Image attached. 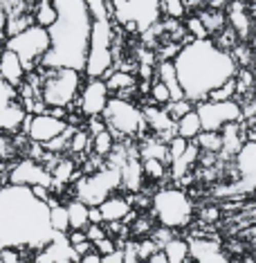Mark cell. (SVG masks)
Wrapping results in <instances>:
<instances>
[{"mask_svg":"<svg viewBox=\"0 0 256 263\" xmlns=\"http://www.w3.org/2000/svg\"><path fill=\"white\" fill-rule=\"evenodd\" d=\"M54 236L47 202L38 200L27 187H0V245L27 248L38 254Z\"/></svg>","mask_w":256,"mask_h":263,"instance_id":"1","label":"cell"},{"mask_svg":"<svg viewBox=\"0 0 256 263\" xmlns=\"http://www.w3.org/2000/svg\"><path fill=\"white\" fill-rule=\"evenodd\" d=\"M56 7V21L47 29L50 50L41 61V70H76L83 72L90 47L92 16L83 0H52Z\"/></svg>","mask_w":256,"mask_h":263,"instance_id":"2","label":"cell"},{"mask_svg":"<svg viewBox=\"0 0 256 263\" xmlns=\"http://www.w3.org/2000/svg\"><path fill=\"white\" fill-rule=\"evenodd\" d=\"M173 63L184 99H189L191 104L207 101V95L234 79L238 72V65L231 54L216 47L211 39L184 45Z\"/></svg>","mask_w":256,"mask_h":263,"instance_id":"3","label":"cell"},{"mask_svg":"<svg viewBox=\"0 0 256 263\" xmlns=\"http://www.w3.org/2000/svg\"><path fill=\"white\" fill-rule=\"evenodd\" d=\"M41 101L45 108H72V104L79 99V92L83 88V72L76 70H41Z\"/></svg>","mask_w":256,"mask_h":263,"instance_id":"4","label":"cell"},{"mask_svg":"<svg viewBox=\"0 0 256 263\" xmlns=\"http://www.w3.org/2000/svg\"><path fill=\"white\" fill-rule=\"evenodd\" d=\"M101 119L106 122V128L112 133L115 142L142 140L144 135H148V126L144 122V115H142V108L135 101L110 97Z\"/></svg>","mask_w":256,"mask_h":263,"instance_id":"5","label":"cell"},{"mask_svg":"<svg viewBox=\"0 0 256 263\" xmlns=\"http://www.w3.org/2000/svg\"><path fill=\"white\" fill-rule=\"evenodd\" d=\"M153 218L162 227L175 230L187 227L193 220V200L180 187H162L151 196Z\"/></svg>","mask_w":256,"mask_h":263,"instance_id":"6","label":"cell"},{"mask_svg":"<svg viewBox=\"0 0 256 263\" xmlns=\"http://www.w3.org/2000/svg\"><path fill=\"white\" fill-rule=\"evenodd\" d=\"M110 21L124 32L142 34L162 18L160 0H108Z\"/></svg>","mask_w":256,"mask_h":263,"instance_id":"7","label":"cell"},{"mask_svg":"<svg viewBox=\"0 0 256 263\" xmlns=\"http://www.w3.org/2000/svg\"><path fill=\"white\" fill-rule=\"evenodd\" d=\"M117 189H122V173L115 166L106 164L104 169L90 176H81L72 184V198L86 202L88 207H99L106 198H110Z\"/></svg>","mask_w":256,"mask_h":263,"instance_id":"8","label":"cell"},{"mask_svg":"<svg viewBox=\"0 0 256 263\" xmlns=\"http://www.w3.org/2000/svg\"><path fill=\"white\" fill-rule=\"evenodd\" d=\"M5 47L11 50L16 57L21 59V63H23V68H25L27 74L36 72V70L41 68L43 57L47 54V50H50V34H47L45 27L32 25L29 29H25V32L7 39Z\"/></svg>","mask_w":256,"mask_h":263,"instance_id":"9","label":"cell"},{"mask_svg":"<svg viewBox=\"0 0 256 263\" xmlns=\"http://www.w3.org/2000/svg\"><path fill=\"white\" fill-rule=\"evenodd\" d=\"M29 115L25 112V106L21 101L18 88L9 86L0 77V133L3 135H18V130L25 126V119Z\"/></svg>","mask_w":256,"mask_h":263,"instance_id":"10","label":"cell"},{"mask_svg":"<svg viewBox=\"0 0 256 263\" xmlns=\"http://www.w3.org/2000/svg\"><path fill=\"white\" fill-rule=\"evenodd\" d=\"M7 184H18V187H45L50 191H54V180L52 173L45 169V164L36 162L32 158H23L18 160L7 173Z\"/></svg>","mask_w":256,"mask_h":263,"instance_id":"11","label":"cell"},{"mask_svg":"<svg viewBox=\"0 0 256 263\" xmlns=\"http://www.w3.org/2000/svg\"><path fill=\"white\" fill-rule=\"evenodd\" d=\"M70 124L65 119H58L50 112H41V115H29L25 119V135L32 144H41L47 146L50 142H54L56 137H61L65 130H68Z\"/></svg>","mask_w":256,"mask_h":263,"instance_id":"12","label":"cell"},{"mask_svg":"<svg viewBox=\"0 0 256 263\" xmlns=\"http://www.w3.org/2000/svg\"><path fill=\"white\" fill-rule=\"evenodd\" d=\"M195 112L200 117L202 130H213V133H218L225 124L241 122V104L236 99L223 101V104L202 101V104H195Z\"/></svg>","mask_w":256,"mask_h":263,"instance_id":"13","label":"cell"},{"mask_svg":"<svg viewBox=\"0 0 256 263\" xmlns=\"http://www.w3.org/2000/svg\"><path fill=\"white\" fill-rule=\"evenodd\" d=\"M110 101V92L106 88L104 79H88L83 83L79 99H76V106H79V115L86 119L92 117H101Z\"/></svg>","mask_w":256,"mask_h":263,"instance_id":"14","label":"cell"},{"mask_svg":"<svg viewBox=\"0 0 256 263\" xmlns=\"http://www.w3.org/2000/svg\"><path fill=\"white\" fill-rule=\"evenodd\" d=\"M140 108H142V115H144V122H146L148 130H153V135H155L160 142L169 144V142L178 135L175 133V122L166 115L164 108H160V106H155V104H144V106H140Z\"/></svg>","mask_w":256,"mask_h":263,"instance_id":"15","label":"cell"},{"mask_svg":"<svg viewBox=\"0 0 256 263\" xmlns=\"http://www.w3.org/2000/svg\"><path fill=\"white\" fill-rule=\"evenodd\" d=\"M234 166L238 173V189L252 191L256 189V144H245L241 153L234 158Z\"/></svg>","mask_w":256,"mask_h":263,"instance_id":"16","label":"cell"},{"mask_svg":"<svg viewBox=\"0 0 256 263\" xmlns=\"http://www.w3.org/2000/svg\"><path fill=\"white\" fill-rule=\"evenodd\" d=\"M0 77L14 88H21L23 83H25V77H27L21 59L11 50H7V47L0 52Z\"/></svg>","mask_w":256,"mask_h":263,"instance_id":"17","label":"cell"},{"mask_svg":"<svg viewBox=\"0 0 256 263\" xmlns=\"http://www.w3.org/2000/svg\"><path fill=\"white\" fill-rule=\"evenodd\" d=\"M99 212H101L104 223H122V220L126 218L130 212H133V207H130V202H128L126 196L112 194L110 198H106L99 205Z\"/></svg>","mask_w":256,"mask_h":263,"instance_id":"18","label":"cell"},{"mask_svg":"<svg viewBox=\"0 0 256 263\" xmlns=\"http://www.w3.org/2000/svg\"><path fill=\"white\" fill-rule=\"evenodd\" d=\"M137 155L140 160H160L166 166H171V158H169V146L164 142H160L155 135H144L137 142Z\"/></svg>","mask_w":256,"mask_h":263,"instance_id":"19","label":"cell"},{"mask_svg":"<svg viewBox=\"0 0 256 263\" xmlns=\"http://www.w3.org/2000/svg\"><path fill=\"white\" fill-rule=\"evenodd\" d=\"M189 248H191V259H195V263H227L216 241L198 238V241H189Z\"/></svg>","mask_w":256,"mask_h":263,"instance_id":"20","label":"cell"},{"mask_svg":"<svg viewBox=\"0 0 256 263\" xmlns=\"http://www.w3.org/2000/svg\"><path fill=\"white\" fill-rule=\"evenodd\" d=\"M122 173V189L133 191V194H140L142 187H144V171H142V160L140 158H130L126 164L119 169Z\"/></svg>","mask_w":256,"mask_h":263,"instance_id":"21","label":"cell"},{"mask_svg":"<svg viewBox=\"0 0 256 263\" xmlns=\"http://www.w3.org/2000/svg\"><path fill=\"white\" fill-rule=\"evenodd\" d=\"M155 79L162 81L171 92V101L184 99V92L180 88V81H178V72H175V63L173 61H157L155 65Z\"/></svg>","mask_w":256,"mask_h":263,"instance_id":"22","label":"cell"},{"mask_svg":"<svg viewBox=\"0 0 256 263\" xmlns=\"http://www.w3.org/2000/svg\"><path fill=\"white\" fill-rule=\"evenodd\" d=\"M47 209H50V225L52 232L58 236H65L70 232V218H68V209H65V202H58L56 198L47 200Z\"/></svg>","mask_w":256,"mask_h":263,"instance_id":"23","label":"cell"},{"mask_svg":"<svg viewBox=\"0 0 256 263\" xmlns=\"http://www.w3.org/2000/svg\"><path fill=\"white\" fill-rule=\"evenodd\" d=\"M65 209H68L70 230L86 232V227L90 225V218H88V212H90V207H88L86 202L76 200V198H70L68 202H65Z\"/></svg>","mask_w":256,"mask_h":263,"instance_id":"24","label":"cell"},{"mask_svg":"<svg viewBox=\"0 0 256 263\" xmlns=\"http://www.w3.org/2000/svg\"><path fill=\"white\" fill-rule=\"evenodd\" d=\"M162 254L166 256L169 263H191V248H189V241H184L180 236H173L169 243L162 248Z\"/></svg>","mask_w":256,"mask_h":263,"instance_id":"25","label":"cell"},{"mask_svg":"<svg viewBox=\"0 0 256 263\" xmlns=\"http://www.w3.org/2000/svg\"><path fill=\"white\" fill-rule=\"evenodd\" d=\"M195 16H198L200 23L205 25L207 34H209V39L218 36V34L223 32L225 27H227V16H225L223 9H205V11H198Z\"/></svg>","mask_w":256,"mask_h":263,"instance_id":"26","label":"cell"},{"mask_svg":"<svg viewBox=\"0 0 256 263\" xmlns=\"http://www.w3.org/2000/svg\"><path fill=\"white\" fill-rule=\"evenodd\" d=\"M175 133H178V137H184L187 142H193L195 137L202 133V124H200V117H198V112H195V108L191 112H187V115L175 124Z\"/></svg>","mask_w":256,"mask_h":263,"instance_id":"27","label":"cell"},{"mask_svg":"<svg viewBox=\"0 0 256 263\" xmlns=\"http://www.w3.org/2000/svg\"><path fill=\"white\" fill-rule=\"evenodd\" d=\"M32 16H34V23L38 27H45L50 29L56 21V7L52 0H36V7L32 9Z\"/></svg>","mask_w":256,"mask_h":263,"instance_id":"28","label":"cell"},{"mask_svg":"<svg viewBox=\"0 0 256 263\" xmlns=\"http://www.w3.org/2000/svg\"><path fill=\"white\" fill-rule=\"evenodd\" d=\"M193 144L198 146L200 153L220 155V151H223V137H220V133H213V130H202L193 140Z\"/></svg>","mask_w":256,"mask_h":263,"instance_id":"29","label":"cell"},{"mask_svg":"<svg viewBox=\"0 0 256 263\" xmlns=\"http://www.w3.org/2000/svg\"><path fill=\"white\" fill-rule=\"evenodd\" d=\"M36 252L16 245H0V263H32Z\"/></svg>","mask_w":256,"mask_h":263,"instance_id":"30","label":"cell"},{"mask_svg":"<svg viewBox=\"0 0 256 263\" xmlns=\"http://www.w3.org/2000/svg\"><path fill=\"white\" fill-rule=\"evenodd\" d=\"M112 146H115V137H112V133L108 128L101 130V133L92 135V142H90V153L97 155V158L106 160L112 151Z\"/></svg>","mask_w":256,"mask_h":263,"instance_id":"31","label":"cell"},{"mask_svg":"<svg viewBox=\"0 0 256 263\" xmlns=\"http://www.w3.org/2000/svg\"><path fill=\"white\" fill-rule=\"evenodd\" d=\"M32 25H36L34 23V16L32 14H18V16H7V23H5V36L11 39L16 36V34L25 32V29H29Z\"/></svg>","mask_w":256,"mask_h":263,"instance_id":"32","label":"cell"},{"mask_svg":"<svg viewBox=\"0 0 256 263\" xmlns=\"http://www.w3.org/2000/svg\"><path fill=\"white\" fill-rule=\"evenodd\" d=\"M229 54H231V59H234V63L238 65V68L252 70V65H256V54H254L252 47H249V43H238Z\"/></svg>","mask_w":256,"mask_h":263,"instance_id":"33","label":"cell"},{"mask_svg":"<svg viewBox=\"0 0 256 263\" xmlns=\"http://www.w3.org/2000/svg\"><path fill=\"white\" fill-rule=\"evenodd\" d=\"M90 142H92V137H90V133H88L86 128H76L72 133V137H70L68 151L72 155H83V153L90 151Z\"/></svg>","mask_w":256,"mask_h":263,"instance_id":"34","label":"cell"},{"mask_svg":"<svg viewBox=\"0 0 256 263\" xmlns=\"http://www.w3.org/2000/svg\"><path fill=\"white\" fill-rule=\"evenodd\" d=\"M142 171H144V178L146 180H164L166 173H169V166L160 160H142Z\"/></svg>","mask_w":256,"mask_h":263,"instance_id":"35","label":"cell"},{"mask_svg":"<svg viewBox=\"0 0 256 263\" xmlns=\"http://www.w3.org/2000/svg\"><path fill=\"white\" fill-rule=\"evenodd\" d=\"M236 99V81L229 79L227 83H223L220 88H216V90H211L209 95H207V101H211V104H223V101H231Z\"/></svg>","mask_w":256,"mask_h":263,"instance_id":"36","label":"cell"},{"mask_svg":"<svg viewBox=\"0 0 256 263\" xmlns=\"http://www.w3.org/2000/svg\"><path fill=\"white\" fill-rule=\"evenodd\" d=\"M195 108V104H191L189 99H178V101H169V104L164 106V110H166V115H169L173 122L178 124L180 119L187 115V112H191Z\"/></svg>","mask_w":256,"mask_h":263,"instance_id":"37","label":"cell"},{"mask_svg":"<svg viewBox=\"0 0 256 263\" xmlns=\"http://www.w3.org/2000/svg\"><path fill=\"white\" fill-rule=\"evenodd\" d=\"M160 14L164 18H173L180 21L184 14H187V7H184L182 0H160Z\"/></svg>","mask_w":256,"mask_h":263,"instance_id":"38","label":"cell"},{"mask_svg":"<svg viewBox=\"0 0 256 263\" xmlns=\"http://www.w3.org/2000/svg\"><path fill=\"white\" fill-rule=\"evenodd\" d=\"M128 230H130V241H133V238L151 236V232L155 230V225H153V218L151 216H137V218H135V223L130 225Z\"/></svg>","mask_w":256,"mask_h":263,"instance_id":"39","label":"cell"},{"mask_svg":"<svg viewBox=\"0 0 256 263\" xmlns=\"http://www.w3.org/2000/svg\"><path fill=\"white\" fill-rule=\"evenodd\" d=\"M135 252H137V259L142 263H146L153 254L160 252V248H157V243L153 241L151 236H144V238H137V241H135Z\"/></svg>","mask_w":256,"mask_h":263,"instance_id":"40","label":"cell"},{"mask_svg":"<svg viewBox=\"0 0 256 263\" xmlns=\"http://www.w3.org/2000/svg\"><path fill=\"white\" fill-rule=\"evenodd\" d=\"M148 97H151V101H153L155 106H160V108H164V106L171 101V92H169V88H166L162 81L153 79V83H151V92H148Z\"/></svg>","mask_w":256,"mask_h":263,"instance_id":"41","label":"cell"},{"mask_svg":"<svg viewBox=\"0 0 256 263\" xmlns=\"http://www.w3.org/2000/svg\"><path fill=\"white\" fill-rule=\"evenodd\" d=\"M184 27H187V34L191 36V41H207V39H209V34H207V29L200 23L198 16H189L187 25H184Z\"/></svg>","mask_w":256,"mask_h":263,"instance_id":"42","label":"cell"},{"mask_svg":"<svg viewBox=\"0 0 256 263\" xmlns=\"http://www.w3.org/2000/svg\"><path fill=\"white\" fill-rule=\"evenodd\" d=\"M166 146H169V158H171V164H173L175 160L180 158V155H182L184 151H187L189 142L184 140V137H178V135H175L173 140H171V142H169V144H166Z\"/></svg>","mask_w":256,"mask_h":263,"instance_id":"43","label":"cell"},{"mask_svg":"<svg viewBox=\"0 0 256 263\" xmlns=\"http://www.w3.org/2000/svg\"><path fill=\"white\" fill-rule=\"evenodd\" d=\"M173 236H175V234H173V230H169V227H162V225H155V230L151 232V238L157 243V248H160V250H162L164 245L169 243Z\"/></svg>","mask_w":256,"mask_h":263,"instance_id":"44","label":"cell"},{"mask_svg":"<svg viewBox=\"0 0 256 263\" xmlns=\"http://www.w3.org/2000/svg\"><path fill=\"white\" fill-rule=\"evenodd\" d=\"M94 248V252H99L101 256H106V254H110V252H115V250L119 248L115 238H110V236H106V238H101V241H97L92 245Z\"/></svg>","mask_w":256,"mask_h":263,"instance_id":"45","label":"cell"},{"mask_svg":"<svg viewBox=\"0 0 256 263\" xmlns=\"http://www.w3.org/2000/svg\"><path fill=\"white\" fill-rule=\"evenodd\" d=\"M106 236H108V234H106V227L104 225H88L86 227V238L92 245L97 241H101V238H106Z\"/></svg>","mask_w":256,"mask_h":263,"instance_id":"46","label":"cell"},{"mask_svg":"<svg viewBox=\"0 0 256 263\" xmlns=\"http://www.w3.org/2000/svg\"><path fill=\"white\" fill-rule=\"evenodd\" d=\"M88 133H90V137L92 135H97V133H101V130H106V122L101 117H92V119H88Z\"/></svg>","mask_w":256,"mask_h":263,"instance_id":"47","label":"cell"},{"mask_svg":"<svg viewBox=\"0 0 256 263\" xmlns=\"http://www.w3.org/2000/svg\"><path fill=\"white\" fill-rule=\"evenodd\" d=\"M101 263H124V248H117L115 252L101 256Z\"/></svg>","mask_w":256,"mask_h":263,"instance_id":"48","label":"cell"},{"mask_svg":"<svg viewBox=\"0 0 256 263\" xmlns=\"http://www.w3.org/2000/svg\"><path fill=\"white\" fill-rule=\"evenodd\" d=\"M88 218H90V225H104V218H101L99 207H90V212H88Z\"/></svg>","mask_w":256,"mask_h":263,"instance_id":"49","label":"cell"},{"mask_svg":"<svg viewBox=\"0 0 256 263\" xmlns=\"http://www.w3.org/2000/svg\"><path fill=\"white\" fill-rule=\"evenodd\" d=\"M79 263H101V254L99 252H88V254H83L81 259H79Z\"/></svg>","mask_w":256,"mask_h":263,"instance_id":"50","label":"cell"},{"mask_svg":"<svg viewBox=\"0 0 256 263\" xmlns=\"http://www.w3.org/2000/svg\"><path fill=\"white\" fill-rule=\"evenodd\" d=\"M202 218H205V223H207V220H216L218 218V209L216 207H209L207 212H202Z\"/></svg>","mask_w":256,"mask_h":263,"instance_id":"51","label":"cell"},{"mask_svg":"<svg viewBox=\"0 0 256 263\" xmlns=\"http://www.w3.org/2000/svg\"><path fill=\"white\" fill-rule=\"evenodd\" d=\"M146 263H169V261H166V256L162 254V250H160V252H157V254H153Z\"/></svg>","mask_w":256,"mask_h":263,"instance_id":"52","label":"cell"},{"mask_svg":"<svg viewBox=\"0 0 256 263\" xmlns=\"http://www.w3.org/2000/svg\"><path fill=\"white\" fill-rule=\"evenodd\" d=\"M5 23H7V14L0 11V29H5Z\"/></svg>","mask_w":256,"mask_h":263,"instance_id":"53","label":"cell"},{"mask_svg":"<svg viewBox=\"0 0 256 263\" xmlns=\"http://www.w3.org/2000/svg\"><path fill=\"white\" fill-rule=\"evenodd\" d=\"M247 3H249V5H256V0H247Z\"/></svg>","mask_w":256,"mask_h":263,"instance_id":"54","label":"cell"},{"mask_svg":"<svg viewBox=\"0 0 256 263\" xmlns=\"http://www.w3.org/2000/svg\"><path fill=\"white\" fill-rule=\"evenodd\" d=\"M0 11H3V0H0Z\"/></svg>","mask_w":256,"mask_h":263,"instance_id":"55","label":"cell"},{"mask_svg":"<svg viewBox=\"0 0 256 263\" xmlns=\"http://www.w3.org/2000/svg\"><path fill=\"white\" fill-rule=\"evenodd\" d=\"M0 173H3V166H0Z\"/></svg>","mask_w":256,"mask_h":263,"instance_id":"56","label":"cell"}]
</instances>
